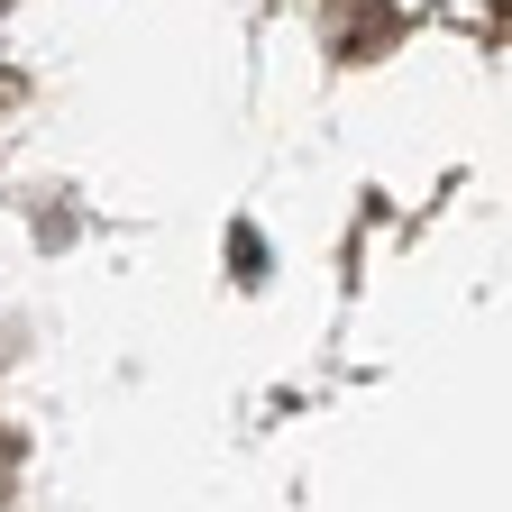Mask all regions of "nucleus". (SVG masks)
<instances>
[{"instance_id":"f257e3e1","label":"nucleus","mask_w":512,"mask_h":512,"mask_svg":"<svg viewBox=\"0 0 512 512\" xmlns=\"http://www.w3.org/2000/svg\"><path fill=\"white\" fill-rule=\"evenodd\" d=\"M10 476H19V448L0 439V503H10Z\"/></svg>"},{"instance_id":"f03ea898","label":"nucleus","mask_w":512,"mask_h":512,"mask_svg":"<svg viewBox=\"0 0 512 512\" xmlns=\"http://www.w3.org/2000/svg\"><path fill=\"white\" fill-rule=\"evenodd\" d=\"M0 10H10V0H0Z\"/></svg>"}]
</instances>
